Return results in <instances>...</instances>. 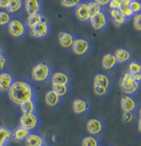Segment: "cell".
<instances>
[{"label":"cell","instance_id":"2","mask_svg":"<svg viewBox=\"0 0 141 146\" xmlns=\"http://www.w3.org/2000/svg\"><path fill=\"white\" fill-rule=\"evenodd\" d=\"M51 69L50 66L45 62H38L32 67L31 70V77L35 82L42 83L45 82L51 76Z\"/></svg>","mask_w":141,"mask_h":146},{"label":"cell","instance_id":"25","mask_svg":"<svg viewBox=\"0 0 141 146\" xmlns=\"http://www.w3.org/2000/svg\"><path fill=\"white\" fill-rule=\"evenodd\" d=\"M19 108H20V110L22 111V113H33V112H35L36 105H35V102H34V99L23 102V103H21L20 105H19Z\"/></svg>","mask_w":141,"mask_h":146},{"label":"cell","instance_id":"24","mask_svg":"<svg viewBox=\"0 0 141 146\" xmlns=\"http://www.w3.org/2000/svg\"><path fill=\"white\" fill-rule=\"evenodd\" d=\"M43 15L39 13H34V14H28L26 20V26L28 29H32L33 27H35L37 24H39L40 21L43 19Z\"/></svg>","mask_w":141,"mask_h":146},{"label":"cell","instance_id":"15","mask_svg":"<svg viewBox=\"0 0 141 146\" xmlns=\"http://www.w3.org/2000/svg\"><path fill=\"white\" fill-rule=\"evenodd\" d=\"M117 60H116L114 54L112 53H106L102 58V66L105 71H110L117 66Z\"/></svg>","mask_w":141,"mask_h":146},{"label":"cell","instance_id":"21","mask_svg":"<svg viewBox=\"0 0 141 146\" xmlns=\"http://www.w3.org/2000/svg\"><path fill=\"white\" fill-rule=\"evenodd\" d=\"M109 14H110V17L113 21V23L118 27L123 26L127 22V19L120 13L118 10H110L109 11Z\"/></svg>","mask_w":141,"mask_h":146},{"label":"cell","instance_id":"17","mask_svg":"<svg viewBox=\"0 0 141 146\" xmlns=\"http://www.w3.org/2000/svg\"><path fill=\"white\" fill-rule=\"evenodd\" d=\"M51 81L52 84H63L68 85L70 84V77L64 72H55L51 74Z\"/></svg>","mask_w":141,"mask_h":146},{"label":"cell","instance_id":"8","mask_svg":"<svg viewBox=\"0 0 141 146\" xmlns=\"http://www.w3.org/2000/svg\"><path fill=\"white\" fill-rule=\"evenodd\" d=\"M89 24L92 27V29L95 30H102L105 29L108 25V18L105 11H100L94 16L89 18Z\"/></svg>","mask_w":141,"mask_h":146},{"label":"cell","instance_id":"13","mask_svg":"<svg viewBox=\"0 0 141 146\" xmlns=\"http://www.w3.org/2000/svg\"><path fill=\"white\" fill-rule=\"evenodd\" d=\"M14 81L11 74L8 72L0 73V92H8V91Z\"/></svg>","mask_w":141,"mask_h":146},{"label":"cell","instance_id":"33","mask_svg":"<svg viewBox=\"0 0 141 146\" xmlns=\"http://www.w3.org/2000/svg\"><path fill=\"white\" fill-rule=\"evenodd\" d=\"M141 72V65L139 62L137 61H132L129 64V67H128V73L131 74L132 76L136 74H140Z\"/></svg>","mask_w":141,"mask_h":146},{"label":"cell","instance_id":"41","mask_svg":"<svg viewBox=\"0 0 141 146\" xmlns=\"http://www.w3.org/2000/svg\"><path fill=\"white\" fill-rule=\"evenodd\" d=\"M9 2H11V0H0V10L7 11V9L9 8Z\"/></svg>","mask_w":141,"mask_h":146},{"label":"cell","instance_id":"6","mask_svg":"<svg viewBox=\"0 0 141 146\" xmlns=\"http://www.w3.org/2000/svg\"><path fill=\"white\" fill-rule=\"evenodd\" d=\"M19 123H20L21 127L30 132L31 130H34L39 125V118L35 114V112L22 113L20 119H19Z\"/></svg>","mask_w":141,"mask_h":146},{"label":"cell","instance_id":"38","mask_svg":"<svg viewBox=\"0 0 141 146\" xmlns=\"http://www.w3.org/2000/svg\"><path fill=\"white\" fill-rule=\"evenodd\" d=\"M121 5V0H110L108 3L109 10H118Z\"/></svg>","mask_w":141,"mask_h":146},{"label":"cell","instance_id":"32","mask_svg":"<svg viewBox=\"0 0 141 146\" xmlns=\"http://www.w3.org/2000/svg\"><path fill=\"white\" fill-rule=\"evenodd\" d=\"M11 20V14L7 11L0 10V27H7L9 22Z\"/></svg>","mask_w":141,"mask_h":146},{"label":"cell","instance_id":"43","mask_svg":"<svg viewBox=\"0 0 141 146\" xmlns=\"http://www.w3.org/2000/svg\"><path fill=\"white\" fill-rule=\"evenodd\" d=\"M133 78L134 81H136V82H140V80H141V74H134L133 76Z\"/></svg>","mask_w":141,"mask_h":146},{"label":"cell","instance_id":"18","mask_svg":"<svg viewBox=\"0 0 141 146\" xmlns=\"http://www.w3.org/2000/svg\"><path fill=\"white\" fill-rule=\"evenodd\" d=\"M114 56L117 60L118 63H124L129 61L132 58V54L131 52L128 50V49L125 48H118L115 51Z\"/></svg>","mask_w":141,"mask_h":146},{"label":"cell","instance_id":"28","mask_svg":"<svg viewBox=\"0 0 141 146\" xmlns=\"http://www.w3.org/2000/svg\"><path fill=\"white\" fill-rule=\"evenodd\" d=\"M29 133L30 132L28 131V130L19 126L18 128H16L13 132H12V135H13V138L12 139H14L15 141H24V139L28 136Z\"/></svg>","mask_w":141,"mask_h":146},{"label":"cell","instance_id":"5","mask_svg":"<svg viewBox=\"0 0 141 146\" xmlns=\"http://www.w3.org/2000/svg\"><path fill=\"white\" fill-rule=\"evenodd\" d=\"M29 32L31 36L37 39H43L48 36L50 32V26L46 17L44 16L39 24H37L32 29H30Z\"/></svg>","mask_w":141,"mask_h":146},{"label":"cell","instance_id":"44","mask_svg":"<svg viewBox=\"0 0 141 146\" xmlns=\"http://www.w3.org/2000/svg\"><path fill=\"white\" fill-rule=\"evenodd\" d=\"M138 132L139 133L141 132V120H140V118L138 119Z\"/></svg>","mask_w":141,"mask_h":146},{"label":"cell","instance_id":"23","mask_svg":"<svg viewBox=\"0 0 141 146\" xmlns=\"http://www.w3.org/2000/svg\"><path fill=\"white\" fill-rule=\"evenodd\" d=\"M13 138L12 131L6 126H0V146H6L9 139Z\"/></svg>","mask_w":141,"mask_h":146},{"label":"cell","instance_id":"14","mask_svg":"<svg viewBox=\"0 0 141 146\" xmlns=\"http://www.w3.org/2000/svg\"><path fill=\"white\" fill-rule=\"evenodd\" d=\"M24 8L27 14L39 13L42 9L40 0H24Z\"/></svg>","mask_w":141,"mask_h":146},{"label":"cell","instance_id":"39","mask_svg":"<svg viewBox=\"0 0 141 146\" xmlns=\"http://www.w3.org/2000/svg\"><path fill=\"white\" fill-rule=\"evenodd\" d=\"M134 116L133 112H123V115H122V122L125 123H129L134 120Z\"/></svg>","mask_w":141,"mask_h":146},{"label":"cell","instance_id":"3","mask_svg":"<svg viewBox=\"0 0 141 146\" xmlns=\"http://www.w3.org/2000/svg\"><path fill=\"white\" fill-rule=\"evenodd\" d=\"M120 87L121 92L126 95L134 94L139 88V83L134 81L133 76L129 73H124L120 80Z\"/></svg>","mask_w":141,"mask_h":146},{"label":"cell","instance_id":"26","mask_svg":"<svg viewBox=\"0 0 141 146\" xmlns=\"http://www.w3.org/2000/svg\"><path fill=\"white\" fill-rule=\"evenodd\" d=\"M24 8V0H11L7 9V11L9 14H14L20 11Z\"/></svg>","mask_w":141,"mask_h":146},{"label":"cell","instance_id":"16","mask_svg":"<svg viewBox=\"0 0 141 146\" xmlns=\"http://www.w3.org/2000/svg\"><path fill=\"white\" fill-rule=\"evenodd\" d=\"M44 139L40 135L35 133H29L24 139V146H43Z\"/></svg>","mask_w":141,"mask_h":146},{"label":"cell","instance_id":"22","mask_svg":"<svg viewBox=\"0 0 141 146\" xmlns=\"http://www.w3.org/2000/svg\"><path fill=\"white\" fill-rule=\"evenodd\" d=\"M93 84L94 85H98L105 87V88L108 89L110 86V79L106 74H97L93 77Z\"/></svg>","mask_w":141,"mask_h":146},{"label":"cell","instance_id":"35","mask_svg":"<svg viewBox=\"0 0 141 146\" xmlns=\"http://www.w3.org/2000/svg\"><path fill=\"white\" fill-rule=\"evenodd\" d=\"M130 10L134 15L140 13L141 11V3L139 0H133L130 3Z\"/></svg>","mask_w":141,"mask_h":146},{"label":"cell","instance_id":"37","mask_svg":"<svg viewBox=\"0 0 141 146\" xmlns=\"http://www.w3.org/2000/svg\"><path fill=\"white\" fill-rule=\"evenodd\" d=\"M93 91H94V94L98 96H103L107 94V91L108 89L105 88V87H102V86H98V85H94L93 84Z\"/></svg>","mask_w":141,"mask_h":146},{"label":"cell","instance_id":"10","mask_svg":"<svg viewBox=\"0 0 141 146\" xmlns=\"http://www.w3.org/2000/svg\"><path fill=\"white\" fill-rule=\"evenodd\" d=\"M74 13L76 19L80 22H89L90 15L87 2H81L74 8Z\"/></svg>","mask_w":141,"mask_h":146},{"label":"cell","instance_id":"27","mask_svg":"<svg viewBox=\"0 0 141 146\" xmlns=\"http://www.w3.org/2000/svg\"><path fill=\"white\" fill-rule=\"evenodd\" d=\"M130 3L131 0H121V5L120 8L118 9L120 13L123 15V16L126 18V19H129V18L133 17V13L130 10Z\"/></svg>","mask_w":141,"mask_h":146},{"label":"cell","instance_id":"1","mask_svg":"<svg viewBox=\"0 0 141 146\" xmlns=\"http://www.w3.org/2000/svg\"><path fill=\"white\" fill-rule=\"evenodd\" d=\"M8 96L12 103L19 106L24 101L34 99V89L26 80H14L8 91Z\"/></svg>","mask_w":141,"mask_h":146},{"label":"cell","instance_id":"29","mask_svg":"<svg viewBox=\"0 0 141 146\" xmlns=\"http://www.w3.org/2000/svg\"><path fill=\"white\" fill-rule=\"evenodd\" d=\"M52 91L61 98L68 94L69 86L63 85V84H52Z\"/></svg>","mask_w":141,"mask_h":146},{"label":"cell","instance_id":"4","mask_svg":"<svg viewBox=\"0 0 141 146\" xmlns=\"http://www.w3.org/2000/svg\"><path fill=\"white\" fill-rule=\"evenodd\" d=\"M7 29L9 35L16 39L23 38L26 33V24L17 18H11V20L7 25Z\"/></svg>","mask_w":141,"mask_h":146},{"label":"cell","instance_id":"42","mask_svg":"<svg viewBox=\"0 0 141 146\" xmlns=\"http://www.w3.org/2000/svg\"><path fill=\"white\" fill-rule=\"evenodd\" d=\"M94 1H95L97 4H99L103 8V7H106V6L108 5V3H109L110 0H94Z\"/></svg>","mask_w":141,"mask_h":146},{"label":"cell","instance_id":"45","mask_svg":"<svg viewBox=\"0 0 141 146\" xmlns=\"http://www.w3.org/2000/svg\"><path fill=\"white\" fill-rule=\"evenodd\" d=\"M1 55H3V50H2V48L0 47V56H1Z\"/></svg>","mask_w":141,"mask_h":146},{"label":"cell","instance_id":"31","mask_svg":"<svg viewBox=\"0 0 141 146\" xmlns=\"http://www.w3.org/2000/svg\"><path fill=\"white\" fill-rule=\"evenodd\" d=\"M81 146H99V142L95 137L89 135L83 138L81 141Z\"/></svg>","mask_w":141,"mask_h":146},{"label":"cell","instance_id":"11","mask_svg":"<svg viewBox=\"0 0 141 146\" xmlns=\"http://www.w3.org/2000/svg\"><path fill=\"white\" fill-rule=\"evenodd\" d=\"M86 128L89 134H90L91 136H96L103 131V125L101 120L92 118V119L87 120L86 123Z\"/></svg>","mask_w":141,"mask_h":146},{"label":"cell","instance_id":"36","mask_svg":"<svg viewBox=\"0 0 141 146\" xmlns=\"http://www.w3.org/2000/svg\"><path fill=\"white\" fill-rule=\"evenodd\" d=\"M133 25L134 29L137 31H141V14L137 13L133 15Z\"/></svg>","mask_w":141,"mask_h":146},{"label":"cell","instance_id":"30","mask_svg":"<svg viewBox=\"0 0 141 146\" xmlns=\"http://www.w3.org/2000/svg\"><path fill=\"white\" fill-rule=\"evenodd\" d=\"M87 7H89V11L90 17H92L95 14L98 13V12L102 11L103 8L99 4H97L94 0H90V1L87 2Z\"/></svg>","mask_w":141,"mask_h":146},{"label":"cell","instance_id":"19","mask_svg":"<svg viewBox=\"0 0 141 146\" xmlns=\"http://www.w3.org/2000/svg\"><path fill=\"white\" fill-rule=\"evenodd\" d=\"M44 100H45V104L48 107L51 108H55L60 103V97L56 92H53L52 90H50V91H48L45 94Z\"/></svg>","mask_w":141,"mask_h":146},{"label":"cell","instance_id":"12","mask_svg":"<svg viewBox=\"0 0 141 146\" xmlns=\"http://www.w3.org/2000/svg\"><path fill=\"white\" fill-rule=\"evenodd\" d=\"M74 35L69 31H61L58 34L59 45L64 49H70L74 41Z\"/></svg>","mask_w":141,"mask_h":146},{"label":"cell","instance_id":"47","mask_svg":"<svg viewBox=\"0 0 141 146\" xmlns=\"http://www.w3.org/2000/svg\"><path fill=\"white\" fill-rule=\"evenodd\" d=\"M131 1H133V0H131Z\"/></svg>","mask_w":141,"mask_h":146},{"label":"cell","instance_id":"20","mask_svg":"<svg viewBox=\"0 0 141 146\" xmlns=\"http://www.w3.org/2000/svg\"><path fill=\"white\" fill-rule=\"evenodd\" d=\"M89 108V105L83 99H74L73 101V111L75 114H82Z\"/></svg>","mask_w":141,"mask_h":146},{"label":"cell","instance_id":"34","mask_svg":"<svg viewBox=\"0 0 141 146\" xmlns=\"http://www.w3.org/2000/svg\"><path fill=\"white\" fill-rule=\"evenodd\" d=\"M81 2H82V0H60V4L62 5V7L66 9H74Z\"/></svg>","mask_w":141,"mask_h":146},{"label":"cell","instance_id":"7","mask_svg":"<svg viewBox=\"0 0 141 146\" xmlns=\"http://www.w3.org/2000/svg\"><path fill=\"white\" fill-rule=\"evenodd\" d=\"M71 49L73 54L82 57V56L87 55L89 52L90 43L85 38H77V39L75 38Z\"/></svg>","mask_w":141,"mask_h":146},{"label":"cell","instance_id":"46","mask_svg":"<svg viewBox=\"0 0 141 146\" xmlns=\"http://www.w3.org/2000/svg\"><path fill=\"white\" fill-rule=\"evenodd\" d=\"M43 146H48V145H45V144H44V145H43Z\"/></svg>","mask_w":141,"mask_h":146},{"label":"cell","instance_id":"40","mask_svg":"<svg viewBox=\"0 0 141 146\" xmlns=\"http://www.w3.org/2000/svg\"><path fill=\"white\" fill-rule=\"evenodd\" d=\"M7 64H8V60L6 58L5 55H1L0 56V73L3 72L6 67H7Z\"/></svg>","mask_w":141,"mask_h":146},{"label":"cell","instance_id":"9","mask_svg":"<svg viewBox=\"0 0 141 146\" xmlns=\"http://www.w3.org/2000/svg\"><path fill=\"white\" fill-rule=\"evenodd\" d=\"M120 108L123 112H134L137 108V103L131 95H122L120 98Z\"/></svg>","mask_w":141,"mask_h":146}]
</instances>
